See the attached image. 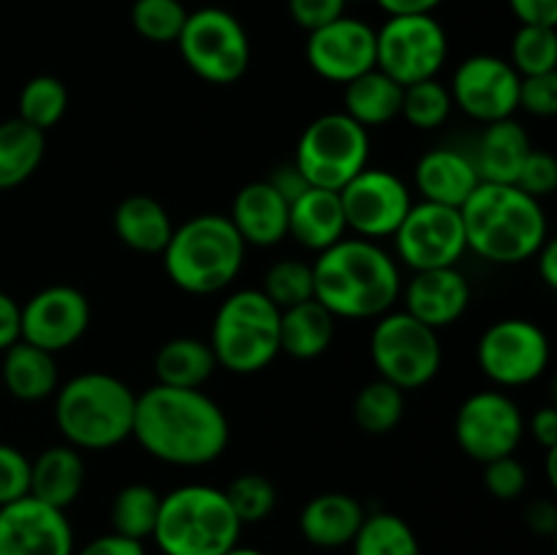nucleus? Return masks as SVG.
Returning a JSON list of instances; mask_svg holds the SVG:
<instances>
[{
  "label": "nucleus",
  "instance_id": "1",
  "mask_svg": "<svg viewBox=\"0 0 557 555\" xmlns=\"http://www.w3.org/2000/svg\"><path fill=\"white\" fill-rule=\"evenodd\" d=\"M228 417L205 390L156 384L136 395V444L156 460L180 468H201L226 452Z\"/></svg>",
  "mask_w": 557,
  "mask_h": 555
},
{
  "label": "nucleus",
  "instance_id": "2",
  "mask_svg": "<svg viewBox=\"0 0 557 555\" xmlns=\"http://www.w3.org/2000/svg\"><path fill=\"white\" fill-rule=\"evenodd\" d=\"M310 267L313 297L335 319H379L400 299V264L373 239L343 237Z\"/></svg>",
  "mask_w": 557,
  "mask_h": 555
},
{
  "label": "nucleus",
  "instance_id": "3",
  "mask_svg": "<svg viewBox=\"0 0 557 555\" xmlns=\"http://www.w3.org/2000/svg\"><path fill=\"white\" fill-rule=\"evenodd\" d=\"M468 250L493 264H522L549 239L542 201L517 185L479 183L460 207Z\"/></svg>",
  "mask_w": 557,
  "mask_h": 555
},
{
  "label": "nucleus",
  "instance_id": "4",
  "mask_svg": "<svg viewBox=\"0 0 557 555\" xmlns=\"http://www.w3.org/2000/svg\"><path fill=\"white\" fill-rule=\"evenodd\" d=\"M136 392L101 370L74 375L54 390V422L65 444L79 452H103L134 433Z\"/></svg>",
  "mask_w": 557,
  "mask_h": 555
},
{
  "label": "nucleus",
  "instance_id": "5",
  "mask_svg": "<svg viewBox=\"0 0 557 555\" xmlns=\"http://www.w3.org/2000/svg\"><path fill=\"white\" fill-rule=\"evenodd\" d=\"M245 248L248 245L243 243L228 215L201 212L174 226L161 256L174 286L185 294L207 297L232 286L243 270Z\"/></svg>",
  "mask_w": 557,
  "mask_h": 555
},
{
  "label": "nucleus",
  "instance_id": "6",
  "mask_svg": "<svg viewBox=\"0 0 557 555\" xmlns=\"http://www.w3.org/2000/svg\"><path fill=\"white\" fill-rule=\"evenodd\" d=\"M243 522L226 493L212 484H183L161 495L152 542L163 555H226L239 544Z\"/></svg>",
  "mask_w": 557,
  "mask_h": 555
},
{
  "label": "nucleus",
  "instance_id": "7",
  "mask_svg": "<svg viewBox=\"0 0 557 555\" xmlns=\"http://www.w3.org/2000/svg\"><path fill=\"white\" fill-rule=\"evenodd\" d=\"M281 308L261 288L232 292L215 310L210 348L218 368L237 375H253L270 368L281 354Z\"/></svg>",
  "mask_w": 557,
  "mask_h": 555
},
{
  "label": "nucleus",
  "instance_id": "8",
  "mask_svg": "<svg viewBox=\"0 0 557 555\" xmlns=\"http://www.w3.org/2000/svg\"><path fill=\"white\" fill-rule=\"evenodd\" d=\"M174 44L185 65L210 85H234L250 65L248 30L232 11L218 5L188 11V20Z\"/></svg>",
  "mask_w": 557,
  "mask_h": 555
},
{
  "label": "nucleus",
  "instance_id": "9",
  "mask_svg": "<svg viewBox=\"0 0 557 555\" xmlns=\"http://www.w3.org/2000/svg\"><path fill=\"white\" fill-rule=\"evenodd\" d=\"M370 359L379 379L397 390H422L438 375L441 351L438 332L424 326L406 310H389L375 319L370 332Z\"/></svg>",
  "mask_w": 557,
  "mask_h": 555
},
{
  "label": "nucleus",
  "instance_id": "10",
  "mask_svg": "<svg viewBox=\"0 0 557 555\" xmlns=\"http://www.w3.org/2000/svg\"><path fill=\"white\" fill-rule=\"evenodd\" d=\"M370 161V134L346 112H326L302 131L294 163L313 188L341 190Z\"/></svg>",
  "mask_w": 557,
  "mask_h": 555
},
{
  "label": "nucleus",
  "instance_id": "11",
  "mask_svg": "<svg viewBox=\"0 0 557 555\" xmlns=\"http://www.w3.org/2000/svg\"><path fill=\"white\" fill-rule=\"evenodd\" d=\"M449 58V36L433 14L389 16L375 30V69L400 87L435 79Z\"/></svg>",
  "mask_w": 557,
  "mask_h": 555
},
{
  "label": "nucleus",
  "instance_id": "12",
  "mask_svg": "<svg viewBox=\"0 0 557 555\" xmlns=\"http://www.w3.org/2000/svg\"><path fill=\"white\" fill-rule=\"evenodd\" d=\"M476 362L493 384L528 386L547 370L549 337L536 321L500 319L479 337Z\"/></svg>",
  "mask_w": 557,
  "mask_h": 555
},
{
  "label": "nucleus",
  "instance_id": "13",
  "mask_svg": "<svg viewBox=\"0 0 557 555\" xmlns=\"http://www.w3.org/2000/svg\"><path fill=\"white\" fill-rule=\"evenodd\" d=\"M525 435V417L515 397L500 390L473 392L462 400L455 417L457 446L471 460L490 462L515 455Z\"/></svg>",
  "mask_w": 557,
  "mask_h": 555
},
{
  "label": "nucleus",
  "instance_id": "14",
  "mask_svg": "<svg viewBox=\"0 0 557 555\" xmlns=\"http://www.w3.org/2000/svg\"><path fill=\"white\" fill-rule=\"evenodd\" d=\"M397 259L413 272L435 267H457L468 250L460 207L419 201L392 234Z\"/></svg>",
  "mask_w": 557,
  "mask_h": 555
},
{
  "label": "nucleus",
  "instance_id": "15",
  "mask_svg": "<svg viewBox=\"0 0 557 555\" xmlns=\"http://www.w3.org/2000/svg\"><path fill=\"white\" fill-rule=\"evenodd\" d=\"M337 196L348 232L373 243L392 237L413 205L411 190L395 172L373 166H364L357 177L348 180Z\"/></svg>",
  "mask_w": 557,
  "mask_h": 555
},
{
  "label": "nucleus",
  "instance_id": "16",
  "mask_svg": "<svg viewBox=\"0 0 557 555\" xmlns=\"http://www.w3.org/2000/svg\"><path fill=\"white\" fill-rule=\"evenodd\" d=\"M522 76L498 54H471L455 69L449 82L451 103L476 123L515 118Z\"/></svg>",
  "mask_w": 557,
  "mask_h": 555
},
{
  "label": "nucleus",
  "instance_id": "17",
  "mask_svg": "<svg viewBox=\"0 0 557 555\" xmlns=\"http://www.w3.org/2000/svg\"><path fill=\"white\" fill-rule=\"evenodd\" d=\"M90 326V303L85 292L69 283H54L20 305V341L49 354L79 343Z\"/></svg>",
  "mask_w": 557,
  "mask_h": 555
},
{
  "label": "nucleus",
  "instance_id": "18",
  "mask_svg": "<svg viewBox=\"0 0 557 555\" xmlns=\"http://www.w3.org/2000/svg\"><path fill=\"white\" fill-rule=\"evenodd\" d=\"M305 60L321 79L348 85L375 69V30L354 16H337L308 33Z\"/></svg>",
  "mask_w": 557,
  "mask_h": 555
},
{
  "label": "nucleus",
  "instance_id": "19",
  "mask_svg": "<svg viewBox=\"0 0 557 555\" xmlns=\"http://www.w3.org/2000/svg\"><path fill=\"white\" fill-rule=\"evenodd\" d=\"M65 509L25 495L0 506V555H74Z\"/></svg>",
  "mask_w": 557,
  "mask_h": 555
},
{
  "label": "nucleus",
  "instance_id": "20",
  "mask_svg": "<svg viewBox=\"0 0 557 555\" xmlns=\"http://www.w3.org/2000/svg\"><path fill=\"white\" fill-rule=\"evenodd\" d=\"M400 297L408 316L438 332L462 319L471 305V283L457 267H435L413 272Z\"/></svg>",
  "mask_w": 557,
  "mask_h": 555
},
{
  "label": "nucleus",
  "instance_id": "21",
  "mask_svg": "<svg viewBox=\"0 0 557 555\" xmlns=\"http://www.w3.org/2000/svg\"><path fill=\"white\" fill-rule=\"evenodd\" d=\"M228 221L245 245L272 248L288 237V201L267 180H256L237 190Z\"/></svg>",
  "mask_w": 557,
  "mask_h": 555
},
{
  "label": "nucleus",
  "instance_id": "22",
  "mask_svg": "<svg viewBox=\"0 0 557 555\" xmlns=\"http://www.w3.org/2000/svg\"><path fill=\"white\" fill-rule=\"evenodd\" d=\"M479 180L473 158L455 147H435L417 161L413 185L422 201H435L446 207H462V201L476 190Z\"/></svg>",
  "mask_w": 557,
  "mask_h": 555
},
{
  "label": "nucleus",
  "instance_id": "23",
  "mask_svg": "<svg viewBox=\"0 0 557 555\" xmlns=\"http://www.w3.org/2000/svg\"><path fill=\"white\" fill-rule=\"evenodd\" d=\"M288 237H294L305 250H313V254H321L348 237L337 190L308 188L299 199H294L288 205Z\"/></svg>",
  "mask_w": 557,
  "mask_h": 555
},
{
  "label": "nucleus",
  "instance_id": "24",
  "mask_svg": "<svg viewBox=\"0 0 557 555\" xmlns=\"http://www.w3.org/2000/svg\"><path fill=\"white\" fill-rule=\"evenodd\" d=\"M364 515H368V511H364V506L359 504L354 495L332 490V493L313 495V498L302 506L299 531H302L305 542L313 544V547H348V544L354 542V536H357Z\"/></svg>",
  "mask_w": 557,
  "mask_h": 555
},
{
  "label": "nucleus",
  "instance_id": "25",
  "mask_svg": "<svg viewBox=\"0 0 557 555\" xmlns=\"http://www.w3.org/2000/svg\"><path fill=\"white\" fill-rule=\"evenodd\" d=\"M531 150V136L525 125L517 123L515 118H506L484 125L471 158L482 183L515 185L517 172Z\"/></svg>",
  "mask_w": 557,
  "mask_h": 555
},
{
  "label": "nucleus",
  "instance_id": "26",
  "mask_svg": "<svg viewBox=\"0 0 557 555\" xmlns=\"http://www.w3.org/2000/svg\"><path fill=\"white\" fill-rule=\"evenodd\" d=\"M85 490V457L76 446H47L36 460H30V493L58 509H69Z\"/></svg>",
  "mask_w": 557,
  "mask_h": 555
},
{
  "label": "nucleus",
  "instance_id": "27",
  "mask_svg": "<svg viewBox=\"0 0 557 555\" xmlns=\"http://www.w3.org/2000/svg\"><path fill=\"white\" fill-rule=\"evenodd\" d=\"M112 226L125 248L147 256H161L174 232V223L169 218L166 207L145 194L125 196L114 207Z\"/></svg>",
  "mask_w": 557,
  "mask_h": 555
},
{
  "label": "nucleus",
  "instance_id": "28",
  "mask_svg": "<svg viewBox=\"0 0 557 555\" xmlns=\"http://www.w3.org/2000/svg\"><path fill=\"white\" fill-rule=\"evenodd\" d=\"M0 375H3L5 392L22 403L47 400L60 386V370L58 362H54V354L25 341H16L5 348Z\"/></svg>",
  "mask_w": 557,
  "mask_h": 555
},
{
  "label": "nucleus",
  "instance_id": "29",
  "mask_svg": "<svg viewBox=\"0 0 557 555\" xmlns=\"http://www.w3.org/2000/svg\"><path fill=\"white\" fill-rule=\"evenodd\" d=\"M335 316L315 297L281 310V326H277L281 351L294 359L321 357L335 341Z\"/></svg>",
  "mask_w": 557,
  "mask_h": 555
},
{
  "label": "nucleus",
  "instance_id": "30",
  "mask_svg": "<svg viewBox=\"0 0 557 555\" xmlns=\"http://www.w3.org/2000/svg\"><path fill=\"white\" fill-rule=\"evenodd\" d=\"M215 370V354L201 337H172L156 354V379L163 386L201 390Z\"/></svg>",
  "mask_w": 557,
  "mask_h": 555
},
{
  "label": "nucleus",
  "instance_id": "31",
  "mask_svg": "<svg viewBox=\"0 0 557 555\" xmlns=\"http://www.w3.org/2000/svg\"><path fill=\"white\" fill-rule=\"evenodd\" d=\"M343 103H346L343 112L354 123H359L362 128H375V125H386L400 118L403 87L392 76H386L384 71L373 69L348 82L346 92H343Z\"/></svg>",
  "mask_w": 557,
  "mask_h": 555
},
{
  "label": "nucleus",
  "instance_id": "32",
  "mask_svg": "<svg viewBox=\"0 0 557 555\" xmlns=\"http://www.w3.org/2000/svg\"><path fill=\"white\" fill-rule=\"evenodd\" d=\"M47 150L44 131L25 120L11 118L0 123V190H11L27 183L38 172Z\"/></svg>",
  "mask_w": 557,
  "mask_h": 555
},
{
  "label": "nucleus",
  "instance_id": "33",
  "mask_svg": "<svg viewBox=\"0 0 557 555\" xmlns=\"http://www.w3.org/2000/svg\"><path fill=\"white\" fill-rule=\"evenodd\" d=\"M348 547L354 555H422L413 528L395 511L364 515L362 526Z\"/></svg>",
  "mask_w": 557,
  "mask_h": 555
},
{
  "label": "nucleus",
  "instance_id": "34",
  "mask_svg": "<svg viewBox=\"0 0 557 555\" xmlns=\"http://www.w3.org/2000/svg\"><path fill=\"white\" fill-rule=\"evenodd\" d=\"M354 422L370 435H386L400 424L406 414V392L384 379L364 384L354 397Z\"/></svg>",
  "mask_w": 557,
  "mask_h": 555
},
{
  "label": "nucleus",
  "instance_id": "35",
  "mask_svg": "<svg viewBox=\"0 0 557 555\" xmlns=\"http://www.w3.org/2000/svg\"><path fill=\"white\" fill-rule=\"evenodd\" d=\"M158 511H161V493L150 484H125L112 501V531L120 536L145 542L156 531Z\"/></svg>",
  "mask_w": 557,
  "mask_h": 555
},
{
  "label": "nucleus",
  "instance_id": "36",
  "mask_svg": "<svg viewBox=\"0 0 557 555\" xmlns=\"http://www.w3.org/2000/svg\"><path fill=\"white\" fill-rule=\"evenodd\" d=\"M65 109H69V90H65L63 82L58 76L38 74L27 79L20 90V114L16 118L47 134L63 120Z\"/></svg>",
  "mask_w": 557,
  "mask_h": 555
},
{
  "label": "nucleus",
  "instance_id": "37",
  "mask_svg": "<svg viewBox=\"0 0 557 555\" xmlns=\"http://www.w3.org/2000/svg\"><path fill=\"white\" fill-rule=\"evenodd\" d=\"M451 103L449 87L444 82L424 79L413 82V85L403 87V103H400V118H406V123L417 131H435L449 120Z\"/></svg>",
  "mask_w": 557,
  "mask_h": 555
},
{
  "label": "nucleus",
  "instance_id": "38",
  "mask_svg": "<svg viewBox=\"0 0 557 555\" xmlns=\"http://www.w3.org/2000/svg\"><path fill=\"white\" fill-rule=\"evenodd\" d=\"M511 69L520 76H539L557 71V33L549 25H520L511 38Z\"/></svg>",
  "mask_w": 557,
  "mask_h": 555
},
{
  "label": "nucleus",
  "instance_id": "39",
  "mask_svg": "<svg viewBox=\"0 0 557 555\" xmlns=\"http://www.w3.org/2000/svg\"><path fill=\"white\" fill-rule=\"evenodd\" d=\"M188 9L180 0H136L131 9V25L145 41L174 44L180 38Z\"/></svg>",
  "mask_w": 557,
  "mask_h": 555
},
{
  "label": "nucleus",
  "instance_id": "40",
  "mask_svg": "<svg viewBox=\"0 0 557 555\" xmlns=\"http://www.w3.org/2000/svg\"><path fill=\"white\" fill-rule=\"evenodd\" d=\"M223 493H226L228 504H232L234 515L239 517L243 526L267 520L277 506V488L264 473H239Z\"/></svg>",
  "mask_w": 557,
  "mask_h": 555
},
{
  "label": "nucleus",
  "instance_id": "41",
  "mask_svg": "<svg viewBox=\"0 0 557 555\" xmlns=\"http://www.w3.org/2000/svg\"><path fill=\"white\" fill-rule=\"evenodd\" d=\"M261 292L281 310L313 299V267L297 259H281L267 270Z\"/></svg>",
  "mask_w": 557,
  "mask_h": 555
},
{
  "label": "nucleus",
  "instance_id": "42",
  "mask_svg": "<svg viewBox=\"0 0 557 555\" xmlns=\"http://www.w3.org/2000/svg\"><path fill=\"white\" fill-rule=\"evenodd\" d=\"M484 490L498 501H515L525 493L528 471L515 455L498 457V460L484 462Z\"/></svg>",
  "mask_w": 557,
  "mask_h": 555
},
{
  "label": "nucleus",
  "instance_id": "43",
  "mask_svg": "<svg viewBox=\"0 0 557 555\" xmlns=\"http://www.w3.org/2000/svg\"><path fill=\"white\" fill-rule=\"evenodd\" d=\"M515 185L520 190H525L528 196H533V199H539V201H542L544 196L555 194V188H557V161H555L553 152L536 150V147H533V150L528 152L525 161H522L520 172H517Z\"/></svg>",
  "mask_w": 557,
  "mask_h": 555
},
{
  "label": "nucleus",
  "instance_id": "44",
  "mask_svg": "<svg viewBox=\"0 0 557 555\" xmlns=\"http://www.w3.org/2000/svg\"><path fill=\"white\" fill-rule=\"evenodd\" d=\"M30 493V460L22 449L0 444V506Z\"/></svg>",
  "mask_w": 557,
  "mask_h": 555
},
{
  "label": "nucleus",
  "instance_id": "45",
  "mask_svg": "<svg viewBox=\"0 0 557 555\" xmlns=\"http://www.w3.org/2000/svg\"><path fill=\"white\" fill-rule=\"evenodd\" d=\"M517 107L533 118H555L557 114V71L553 74L522 76Z\"/></svg>",
  "mask_w": 557,
  "mask_h": 555
},
{
  "label": "nucleus",
  "instance_id": "46",
  "mask_svg": "<svg viewBox=\"0 0 557 555\" xmlns=\"http://www.w3.org/2000/svg\"><path fill=\"white\" fill-rule=\"evenodd\" d=\"M346 0H288V14L302 30L310 33L346 14Z\"/></svg>",
  "mask_w": 557,
  "mask_h": 555
},
{
  "label": "nucleus",
  "instance_id": "47",
  "mask_svg": "<svg viewBox=\"0 0 557 555\" xmlns=\"http://www.w3.org/2000/svg\"><path fill=\"white\" fill-rule=\"evenodd\" d=\"M264 180L283 196V199L288 201V205H292L294 199H299L308 188H313V185L308 183V177L302 174V169H299L294 161L277 163V166L270 172V177Z\"/></svg>",
  "mask_w": 557,
  "mask_h": 555
},
{
  "label": "nucleus",
  "instance_id": "48",
  "mask_svg": "<svg viewBox=\"0 0 557 555\" xmlns=\"http://www.w3.org/2000/svg\"><path fill=\"white\" fill-rule=\"evenodd\" d=\"M74 555H147V550L145 542H136V539L120 536L112 531L82 544L79 550H74Z\"/></svg>",
  "mask_w": 557,
  "mask_h": 555
},
{
  "label": "nucleus",
  "instance_id": "49",
  "mask_svg": "<svg viewBox=\"0 0 557 555\" xmlns=\"http://www.w3.org/2000/svg\"><path fill=\"white\" fill-rule=\"evenodd\" d=\"M520 25H557V0H509Z\"/></svg>",
  "mask_w": 557,
  "mask_h": 555
},
{
  "label": "nucleus",
  "instance_id": "50",
  "mask_svg": "<svg viewBox=\"0 0 557 555\" xmlns=\"http://www.w3.org/2000/svg\"><path fill=\"white\" fill-rule=\"evenodd\" d=\"M525 433L533 435L539 446L544 449H555L557 446V411L555 406H542L531 419L525 422Z\"/></svg>",
  "mask_w": 557,
  "mask_h": 555
},
{
  "label": "nucleus",
  "instance_id": "51",
  "mask_svg": "<svg viewBox=\"0 0 557 555\" xmlns=\"http://www.w3.org/2000/svg\"><path fill=\"white\" fill-rule=\"evenodd\" d=\"M16 341H20V305L0 292V354Z\"/></svg>",
  "mask_w": 557,
  "mask_h": 555
},
{
  "label": "nucleus",
  "instance_id": "52",
  "mask_svg": "<svg viewBox=\"0 0 557 555\" xmlns=\"http://www.w3.org/2000/svg\"><path fill=\"white\" fill-rule=\"evenodd\" d=\"M525 520H528V526H531V531L549 536V533H555V528H557L555 504H549V501H536V504L528 506Z\"/></svg>",
  "mask_w": 557,
  "mask_h": 555
},
{
  "label": "nucleus",
  "instance_id": "53",
  "mask_svg": "<svg viewBox=\"0 0 557 555\" xmlns=\"http://www.w3.org/2000/svg\"><path fill=\"white\" fill-rule=\"evenodd\" d=\"M381 11H386L389 16H403V14H433L444 0H375Z\"/></svg>",
  "mask_w": 557,
  "mask_h": 555
},
{
  "label": "nucleus",
  "instance_id": "54",
  "mask_svg": "<svg viewBox=\"0 0 557 555\" xmlns=\"http://www.w3.org/2000/svg\"><path fill=\"white\" fill-rule=\"evenodd\" d=\"M536 267H539V275H542V281L547 283L549 288H557V243L553 237L547 239V243L542 245V248L536 250Z\"/></svg>",
  "mask_w": 557,
  "mask_h": 555
},
{
  "label": "nucleus",
  "instance_id": "55",
  "mask_svg": "<svg viewBox=\"0 0 557 555\" xmlns=\"http://www.w3.org/2000/svg\"><path fill=\"white\" fill-rule=\"evenodd\" d=\"M226 555H264V553H261V550H256V547H243V544H237V547L228 550Z\"/></svg>",
  "mask_w": 557,
  "mask_h": 555
},
{
  "label": "nucleus",
  "instance_id": "56",
  "mask_svg": "<svg viewBox=\"0 0 557 555\" xmlns=\"http://www.w3.org/2000/svg\"><path fill=\"white\" fill-rule=\"evenodd\" d=\"M346 3H357V0H346Z\"/></svg>",
  "mask_w": 557,
  "mask_h": 555
}]
</instances>
